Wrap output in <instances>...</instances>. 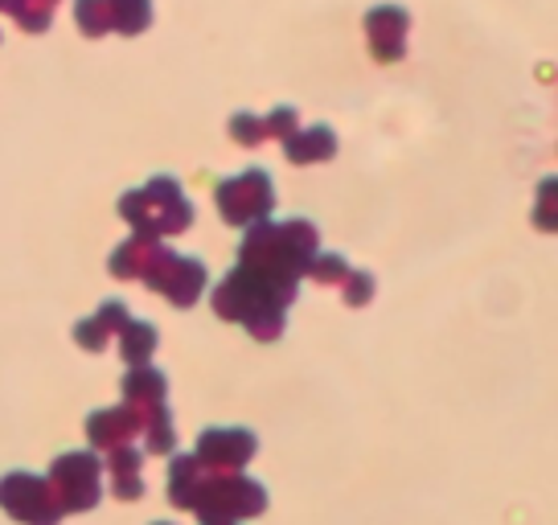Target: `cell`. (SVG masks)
<instances>
[{"label":"cell","mask_w":558,"mask_h":525,"mask_svg":"<svg viewBox=\"0 0 558 525\" xmlns=\"http://www.w3.org/2000/svg\"><path fill=\"white\" fill-rule=\"evenodd\" d=\"M292 127H296V111H276L267 120V136H292Z\"/></svg>","instance_id":"cell-22"},{"label":"cell","mask_w":558,"mask_h":525,"mask_svg":"<svg viewBox=\"0 0 558 525\" xmlns=\"http://www.w3.org/2000/svg\"><path fill=\"white\" fill-rule=\"evenodd\" d=\"M160 251H165V246H160L157 239H144V234H136V239H128L123 246H116V251H111L107 271H111L116 280H140V283H144V276L153 271V262L160 259Z\"/></svg>","instance_id":"cell-13"},{"label":"cell","mask_w":558,"mask_h":525,"mask_svg":"<svg viewBox=\"0 0 558 525\" xmlns=\"http://www.w3.org/2000/svg\"><path fill=\"white\" fill-rule=\"evenodd\" d=\"M140 436H144V452L169 455V452H173V443H177L173 411H169L165 403L144 406V427H140Z\"/></svg>","instance_id":"cell-17"},{"label":"cell","mask_w":558,"mask_h":525,"mask_svg":"<svg viewBox=\"0 0 558 525\" xmlns=\"http://www.w3.org/2000/svg\"><path fill=\"white\" fill-rule=\"evenodd\" d=\"M123 325H128V304H123V300H104L99 313L74 325V345L87 353H104L107 345H111V337L120 333Z\"/></svg>","instance_id":"cell-11"},{"label":"cell","mask_w":558,"mask_h":525,"mask_svg":"<svg viewBox=\"0 0 558 525\" xmlns=\"http://www.w3.org/2000/svg\"><path fill=\"white\" fill-rule=\"evenodd\" d=\"M104 468L111 473V492L120 497V501H136L140 492H144V452L132 448V443H120V448H111L104 452Z\"/></svg>","instance_id":"cell-12"},{"label":"cell","mask_w":558,"mask_h":525,"mask_svg":"<svg viewBox=\"0 0 558 525\" xmlns=\"http://www.w3.org/2000/svg\"><path fill=\"white\" fill-rule=\"evenodd\" d=\"M300 283L292 280H271V276H259V271H246V267H234L227 280L214 288V313L230 320V325H243L246 333L271 345L283 337V325H288V308L296 300Z\"/></svg>","instance_id":"cell-1"},{"label":"cell","mask_w":558,"mask_h":525,"mask_svg":"<svg viewBox=\"0 0 558 525\" xmlns=\"http://www.w3.org/2000/svg\"><path fill=\"white\" fill-rule=\"evenodd\" d=\"M123 222L144 234V239H160V234H185L193 227V206L185 202V193L177 181L157 176L148 190L123 193L120 202Z\"/></svg>","instance_id":"cell-3"},{"label":"cell","mask_w":558,"mask_h":525,"mask_svg":"<svg viewBox=\"0 0 558 525\" xmlns=\"http://www.w3.org/2000/svg\"><path fill=\"white\" fill-rule=\"evenodd\" d=\"M0 509L21 525H58L66 513L53 497L50 480L34 473L0 476Z\"/></svg>","instance_id":"cell-6"},{"label":"cell","mask_w":558,"mask_h":525,"mask_svg":"<svg viewBox=\"0 0 558 525\" xmlns=\"http://www.w3.org/2000/svg\"><path fill=\"white\" fill-rule=\"evenodd\" d=\"M263 509H267V489L259 480H251L243 473H206L190 513H197L202 525H230L251 522Z\"/></svg>","instance_id":"cell-4"},{"label":"cell","mask_w":558,"mask_h":525,"mask_svg":"<svg viewBox=\"0 0 558 525\" xmlns=\"http://www.w3.org/2000/svg\"><path fill=\"white\" fill-rule=\"evenodd\" d=\"M50 489L62 513H90L104 501V460L95 452H66L50 464Z\"/></svg>","instance_id":"cell-5"},{"label":"cell","mask_w":558,"mask_h":525,"mask_svg":"<svg viewBox=\"0 0 558 525\" xmlns=\"http://www.w3.org/2000/svg\"><path fill=\"white\" fill-rule=\"evenodd\" d=\"M271 206H276V190H271L267 173H259V169L230 176V181L218 185V210H222L230 227H251V222L267 218Z\"/></svg>","instance_id":"cell-8"},{"label":"cell","mask_w":558,"mask_h":525,"mask_svg":"<svg viewBox=\"0 0 558 525\" xmlns=\"http://www.w3.org/2000/svg\"><path fill=\"white\" fill-rule=\"evenodd\" d=\"M116 337H120V357L128 366L153 362V353H157V345H160L157 325H153V320H132V316H128V325H123Z\"/></svg>","instance_id":"cell-16"},{"label":"cell","mask_w":558,"mask_h":525,"mask_svg":"<svg viewBox=\"0 0 558 525\" xmlns=\"http://www.w3.org/2000/svg\"><path fill=\"white\" fill-rule=\"evenodd\" d=\"M230 525H234V522H230Z\"/></svg>","instance_id":"cell-24"},{"label":"cell","mask_w":558,"mask_h":525,"mask_svg":"<svg viewBox=\"0 0 558 525\" xmlns=\"http://www.w3.org/2000/svg\"><path fill=\"white\" fill-rule=\"evenodd\" d=\"M337 141H332L329 127H313V132H300V136H288V160L296 164H313V160H329Z\"/></svg>","instance_id":"cell-18"},{"label":"cell","mask_w":558,"mask_h":525,"mask_svg":"<svg viewBox=\"0 0 558 525\" xmlns=\"http://www.w3.org/2000/svg\"><path fill=\"white\" fill-rule=\"evenodd\" d=\"M123 403H132V406H157L165 403V394H169V378L160 374L157 366H132L128 374H123Z\"/></svg>","instance_id":"cell-14"},{"label":"cell","mask_w":558,"mask_h":525,"mask_svg":"<svg viewBox=\"0 0 558 525\" xmlns=\"http://www.w3.org/2000/svg\"><path fill=\"white\" fill-rule=\"evenodd\" d=\"M206 262L193 259V255H173V251H160L153 271L144 276V288L160 292L173 308H193L202 300V292H206Z\"/></svg>","instance_id":"cell-7"},{"label":"cell","mask_w":558,"mask_h":525,"mask_svg":"<svg viewBox=\"0 0 558 525\" xmlns=\"http://www.w3.org/2000/svg\"><path fill=\"white\" fill-rule=\"evenodd\" d=\"M230 132H234V141L246 144V148H255V144H259L263 136H267V132H263V127L255 120H251V115H239V120L230 123Z\"/></svg>","instance_id":"cell-21"},{"label":"cell","mask_w":558,"mask_h":525,"mask_svg":"<svg viewBox=\"0 0 558 525\" xmlns=\"http://www.w3.org/2000/svg\"><path fill=\"white\" fill-rule=\"evenodd\" d=\"M259 452V439L246 427H209L197 436L193 460L206 468V473H243L246 464Z\"/></svg>","instance_id":"cell-9"},{"label":"cell","mask_w":558,"mask_h":525,"mask_svg":"<svg viewBox=\"0 0 558 525\" xmlns=\"http://www.w3.org/2000/svg\"><path fill=\"white\" fill-rule=\"evenodd\" d=\"M313 283H325V288H337V283L349 276V259L345 255H320L316 251L313 262H308V271H304Z\"/></svg>","instance_id":"cell-19"},{"label":"cell","mask_w":558,"mask_h":525,"mask_svg":"<svg viewBox=\"0 0 558 525\" xmlns=\"http://www.w3.org/2000/svg\"><path fill=\"white\" fill-rule=\"evenodd\" d=\"M202 480H206V468L193 455H177L169 464V505L193 509L197 492H202Z\"/></svg>","instance_id":"cell-15"},{"label":"cell","mask_w":558,"mask_h":525,"mask_svg":"<svg viewBox=\"0 0 558 525\" xmlns=\"http://www.w3.org/2000/svg\"><path fill=\"white\" fill-rule=\"evenodd\" d=\"M337 288H341V296H345L349 308H366L369 300H374V292H378L374 276H369V271H353V267H349V276L337 283Z\"/></svg>","instance_id":"cell-20"},{"label":"cell","mask_w":558,"mask_h":525,"mask_svg":"<svg viewBox=\"0 0 558 525\" xmlns=\"http://www.w3.org/2000/svg\"><path fill=\"white\" fill-rule=\"evenodd\" d=\"M316 255V227L304 222V218H292V222H251L246 227V239L239 246V267L246 271H259V276H271V280H292L300 283L308 262Z\"/></svg>","instance_id":"cell-2"},{"label":"cell","mask_w":558,"mask_h":525,"mask_svg":"<svg viewBox=\"0 0 558 525\" xmlns=\"http://www.w3.org/2000/svg\"><path fill=\"white\" fill-rule=\"evenodd\" d=\"M144 427V406L120 403V406H104V411H90L87 415V439L95 452H111L120 443H132Z\"/></svg>","instance_id":"cell-10"},{"label":"cell","mask_w":558,"mask_h":525,"mask_svg":"<svg viewBox=\"0 0 558 525\" xmlns=\"http://www.w3.org/2000/svg\"><path fill=\"white\" fill-rule=\"evenodd\" d=\"M153 525H169V522H153Z\"/></svg>","instance_id":"cell-23"}]
</instances>
